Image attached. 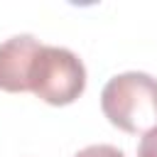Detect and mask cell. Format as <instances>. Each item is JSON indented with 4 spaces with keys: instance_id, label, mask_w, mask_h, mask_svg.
I'll use <instances>...</instances> for the list:
<instances>
[{
    "instance_id": "1",
    "label": "cell",
    "mask_w": 157,
    "mask_h": 157,
    "mask_svg": "<svg viewBox=\"0 0 157 157\" xmlns=\"http://www.w3.org/2000/svg\"><path fill=\"white\" fill-rule=\"evenodd\" d=\"M101 110L110 125L130 135L157 128V78L145 71H123L105 81Z\"/></svg>"
},
{
    "instance_id": "2",
    "label": "cell",
    "mask_w": 157,
    "mask_h": 157,
    "mask_svg": "<svg viewBox=\"0 0 157 157\" xmlns=\"http://www.w3.org/2000/svg\"><path fill=\"white\" fill-rule=\"evenodd\" d=\"M86 88V66L66 47L42 44L32 69L29 91L49 105H69Z\"/></svg>"
},
{
    "instance_id": "3",
    "label": "cell",
    "mask_w": 157,
    "mask_h": 157,
    "mask_svg": "<svg viewBox=\"0 0 157 157\" xmlns=\"http://www.w3.org/2000/svg\"><path fill=\"white\" fill-rule=\"evenodd\" d=\"M42 42L34 34H15L0 44V91H29V69Z\"/></svg>"
},
{
    "instance_id": "4",
    "label": "cell",
    "mask_w": 157,
    "mask_h": 157,
    "mask_svg": "<svg viewBox=\"0 0 157 157\" xmlns=\"http://www.w3.org/2000/svg\"><path fill=\"white\" fill-rule=\"evenodd\" d=\"M74 157H125V152L118 150L115 145H88L78 150Z\"/></svg>"
},
{
    "instance_id": "5",
    "label": "cell",
    "mask_w": 157,
    "mask_h": 157,
    "mask_svg": "<svg viewBox=\"0 0 157 157\" xmlns=\"http://www.w3.org/2000/svg\"><path fill=\"white\" fill-rule=\"evenodd\" d=\"M137 157H157V128L145 132L137 145Z\"/></svg>"
}]
</instances>
